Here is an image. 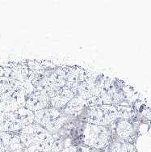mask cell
I'll return each mask as SVG.
<instances>
[{"instance_id":"13","label":"cell","mask_w":151,"mask_h":152,"mask_svg":"<svg viewBox=\"0 0 151 152\" xmlns=\"http://www.w3.org/2000/svg\"><path fill=\"white\" fill-rule=\"evenodd\" d=\"M61 152H81V150H80V146L71 144L70 146L65 147Z\"/></svg>"},{"instance_id":"2","label":"cell","mask_w":151,"mask_h":152,"mask_svg":"<svg viewBox=\"0 0 151 152\" xmlns=\"http://www.w3.org/2000/svg\"><path fill=\"white\" fill-rule=\"evenodd\" d=\"M109 126H100L86 123L81 134L82 146L99 151H104L113 137Z\"/></svg>"},{"instance_id":"10","label":"cell","mask_w":151,"mask_h":152,"mask_svg":"<svg viewBox=\"0 0 151 152\" xmlns=\"http://www.w3.org/2000/svg\"><path fill=\"white\" fill-rule=\"evenodd\" d=\"M87 107L86 102L79 96H75L64 108V112L68 114H76Z\"/></svg>"},{"instance_id":"14","label":"cell","mask_w":151,"mask_h":152,"mask_svg":"<svg viewBox=\"0 0 151 152\" xmlns=\"http://www.w3.org/2000/svg\"><path fill=\"white\" fill-rule=\"evenodd\" d=\"M23 152H43L41 151L40 150H38L35 146H30L23 149Z\"/></svg>"},{"instance_id":"15","label":"cell","mask_w":151,"mask_h":152,"mask_svg":"<svg viewBox=\"0 0 151 152\" xmlns=\"http://www.w3.org/2000/svg\"><path fill=\"white\" fill-rule=\"evenodd\" d=\"M90 152H104V151H99V150H92Z\"/></svg>"},{"instance_id":"3","label":"cell","mask_w":151,"mask_h":152,"mask_svg":"<svg viewBox=\"0 0 151 152\" xmlns=\"http://www.w3.org/2000/svg\"><path fill=\"white\" fill-rule=\"evenodd\" d=\"M120 112L114 105L102 104L87 107L85 109L84 121L96 126H110L119 119Z\"/></svg>"},{"instance_id":"4","label":"cell","mask_w":151,"mask_h":152,"mask_svg":"<svg viewBox=\"0 0 151 152\" xmlns=\"http://www.w3.org/2000/svg\"><path fill=\"white\" fill-rule=\"evenodd\" d=\"M62 116L61 109L49 107L34 113V123L42 126L51 134L56 121Z\"/></svg>"},{"instance_id":"12","label":"cell","mask_w":151,"mask_h":152,"mask_svg":"<svg viewBox=\"0 0 151 152\" xmlns=\"http://www.w3.org/2000/svg\"><path fill=\"white\" fill-rule=\"evenodd\" d=\"M65 147H66V146L65 145V141L62 138L55 139L50 152H61Z\"/></svg>"},{"instance_id":"5","label":"cell","mask_w":151,"mask_h":152,"mask_svg":"<svg viewBox=\"0 0 151 152\" xmlns=\"http://www.w3.org/2000/svg\"><path fill=\"white\" fill-rule=\"evenodd\" d=\"M44 91L50 97V107L57 109H63L67 104L75 96V94L66 87Z\"/></svg>"},{"instance_id":"9","label":"cell","mask_w":151,"mask_h":152,"mask_svg":"<svg viewBox=\"0 0 151 152\" xmlns=\"http://www.w3.org/2000/svg\"><path fill=\"white\" fill-rule=\"evenodd\" d=\"M104 152H137L135 144L128 142L113 135L112 139L104 151Z\"/></svg>"},{"instance_id":"1","label":"cell","mask_w":151,"mask_h":152,"mask_svg":"<svg viewBox=\"0 0 151 152\" xmlns=\"http://www.w3.org/2000/svg\"><path fill=\"white\" fill-rule=\"evenodd\" d=\"M17 134L20 136L23 148L35 146L43 152H50L55 141L52 134L35 123L23 127Z\"/></svg>"},{"instance_id":"11","label":"cell","mask_w":151,"mask_h":152,"mask_svg":"<svg viewBox=\"0 0 151 152\" xmlns=\"http://www.w3.org/2000/svg\"><path fill=\"white\" fill-rule=\"evenodd\" d=\"M15 117L24 127L34 123V113L28 108L22 107L13 112Z\"/></svg>"},{"instance_id":"7","label":"cell","mask_w":151,"mask_h":152,"mask_svg":"<svg viewBox=\"0 0 151 152\" xmlns=\"http://www.w3.org/2000/svg\"><path fill=\"white\" fill-rule=\"evenodd\" d=\"M50 107V97L44 91L35 90L29 95L25 103L24 108H28L30 111H40L44 108Z\"/></svg>"},{"instance_id":"8","label":"cell","mask_w":151,"mask_h":152,"mask_svg":"<svg viewBox=\"0 0 151 152\" xmlns=\"http://www.w3.org/2000/svg\"><path fill=\"white\" fill-rule=\"evenodd\" d=\"M116 121L115 135L125 142L134 144L137 133L133 124L126 119H118Z\"/></svg>"},{"instance_id":"6","label":"cell","mask_w":151,"mask_h":152,"mask_svg":"<svg viewBox=\"0 0 151 152\" xmlns=\"http://www.w3.org/2000/svg\"><path fill=\"white\" fill-rule=\"evenodd\" d=\"M23 149L16 133L0 132V152H23Z\"/></svg>"}]
</instances>
